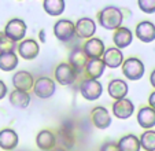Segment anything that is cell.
Returning <instances> with one entry per match:
<instances>
[{"mask_svg":"<svg viewBox=\"0 0 155 151\" xmlns=\"http://www.w3.org/2000/svg\"><path fill=\"white\" fill-rule=\"evenodd\" d=\"M18 66V56L15 52H4L0 54V70L11 72Z\"/></svg>","mask_w":155,"mask_h":151,"instance_id":"26","label":"cell"},{"mask_svg":"<svg viewBox=\"0 0 155 151\" xmlns=\"http://www.w3.org/2000/svg\"><path fill=\"white\" fill-rule=\"evenodd\" d=\"M120 151H140V142L136 135H125L117 143Z\"/></svg>","mask_w":155,"mask_h":151,"instance_id":"23","label":"cell"},{"mask_svg":"<svg viewBox=\"0 0 155 151\" xmlns=\"http://www.w3.org/2000/svg\"><path fill=\"white\" fill-rule=\"evenodd\" d=\"M6 95H7V85L0 80V100H2Z\"/></svg>","mask_w":155,"mask_h":151,"instance_id":"31","label":"cell"},{"mask_svg":"<svg viewBox=\"0 0 155 151\" xmlns=\"http://www.w3.org/2000/svg\"><path fill=\"white\" fill-rule=\"evenodd\" d=\"M36 144H37V147L43 151H51L55 148L56 137L51 131L44 129V131L38 132L37 136H36Z\"/></svg>","mask_w":155,"mask_h":151,"instance_id":"18","label":"cell"},{"mask_svg":"<svg viewBox=\"0 0 155 151\" xmlns=\"http://www.w3.org/2000/svg\"><path fill=\"white\" fill-rule=\"evenodd\" d=\"M139 142H140V147L146 151H155V131L150 129L143 132L139 137Z\"/></svg>","mask_w":155,"mask_h":151,"instance_id":"27","label":"cell"},{"mask_svg":"<svg viewBox=\"0 0 155 151\" xmlns=\"http://www.w3.org/2000/svg\"><path fill=\"white\" fill-rule=\"evenodd\" d=\"M28 26L25 21L19 19V18H12L7 22L6 28H4V37H7L8 40H11L12 43L17 41H22L26 35Z\"/></svg>","mask_w":155,"mask_h":151,"instance_id":"2","label":"cell"},{"mask_svg":"<svg viewBox=\"0 0 155 151\" xmlns=\"http://www.w3.org/2000/svg\"><path fill=\"white\" fill-rule=\"evenodd\" d=\"M51 151H68V150H64L63 147H55L54 150H51Z\"/></svg>","mask_w":155,"mask_h":151,"instance_id":"34","label":"cell"},{"mask_svg":"<svg viewBox=\"0 0 155 151\" xmlns=\"http://www.w3.org/2000/svg\"><path fill=\"white\" fill-rule=\"evenodd\" d=\"M128 91H129V87H128V84H126V81H124V80L115 79L108 82L107 92H108V95L111 96L113 99H115V100L125 99L126 95H128Z\"/></svg>","mask_w":155,"mask_h":151,"instance_id":"17","label":"cell"},{"mask_svg":"<svg viewBox=\"0 0 155 151\" xmlns=\"http://www.w3.org/2000/svg\"><path fill=\"white\" fill-rule=\"evenodd\" d=\"M102 61L104 62L106 67L110 69H117V67L122 66L124 63V54L121 49L118 48H107L102 56Z\"/></svg>","mask_w":155,"mask_h":151,"instance_id":"16","label":"cell"},{"mask_svg":"<svg viewBox=\"0 0 155 151\" xmlns=\"http://www.w3.org/2000/svg\"><path fill=\"white\" fill-rule=\"evenodd\" d=\"M97 21L100 26L108 30H117L122 26L124 22V14L118 7L115 6H107L97 14Z\"/></svg>","mask_w":155,"mask_h":151,"instance_id":"1","label":"cell"},{"mask_svg":"<svg viewBox=\"0 0 155 151\" xmlns=\"http://www.w3.org/2000/svg\"><path fill=\"white\" fill-rule=\"evenodd\" d=\"M10 103L17 109H26L30 103V95L28 92H22V91L14 89L10 93L8 98Z\"/></svg>","mask_w":155,"mask_h":151,"instance_id":"24","label":"cell"},{"mask_svg":"<svg viewBox=\"0 0 155 151\" xmlns=\"http://www.w3.org/2000/svg\"><path fill=\"white\" fill-rule=\"evenodd\" d=\"M139 8L146 14H154L155 12V0H139Z\"/></svg>","mask_w":155,"mask_h":151,"instance_id":"28","label":"cell"},{"mask_svg":"<svg viewBox=\"0 0 155 151\" xmlns=\"http://www.w3.org/2000/svg\"><path fill=\"white\" fill-rule=\"evenodd\" d=\"M106 65L102 59H91L85 66V73L91 80H97L104 73Z\"/></svg>","mask_w":155,"mask_h":151,"instance_id":"22","label":"cell"},{"mask_svg":"<svg viewBox=\"0 0 155 151\" xmlns=\"http://www.w3.org/2000/svg\"><path fill=\"white\" fill-rule=\"evenodd\" d=\"M113 114L120 119H126L133 114L135 110V105L130 99H121V100H115L113 103Z\"/></svg>","mask_w":155,"mask_h":151,"instance_id":"15","label":"cell"},{"mask_svg":"<svg viewBox=\"0 0 155 151\" xmlns=\"http://www.w3.org/2000/svg\"><path fill=\"white\" fill-rule=\"evenodd\" d=\"M18 52L24 59L32 61V59L37 58L38 52H40V45L33 39H26L18 44Z\"/></svg>","mask_w":155,"mask_h":151,"instance_id":"11","label":"cell"},{"mask_svg":"<svg viewBox=\"0 0 155 151\" xmlns=\"http://www.w3.org/2000/svg\"><path fill=\"white\" fill-rule=\"evenodd\" d=\"M43 7L48 15L51 17H58L64 11L66 3L63 0H45L43 3Z\"/></svg>","mask_w":155,"mask_h":151,"instance_id":"25","label":"cell"},{"mask_svg":"<svg viewBox=\"0 0 155 151\" xmlns=\"http://www.w3.org/2000/svg\"><path fill=\"white\" fill-rule=\"evenodd\" d=\"M137 122L143 129L150 131L155 126V110L150 106H144L137 111Z\"/></svg>","mask_w":155,"mask_h":151,"instance_id":"19","label":"cell"},{"mask_svg":"<svg viewBox=\"0 0 155 151\" xmlns=\"http://www.w3.org/2000/svg\"><path fill=\"white\" fill-rule=\"evenodd\" d=\"M14 49H15V43H12V41L8 40L7 37L0 39V54L14 52Z\"/></svg>","mask_w":155,"mask_h":151,"instance_id":"29","label":"cell"},{"mask_svg":"<svg viewBox=\"0 0 155 151\" xmlns=\"http://www.w3.org/2000/svg\"><path fill=\"white\" fill-rule=\"evenodd\" d=\"M33 91H35V95L40 99H50L56 91L55 81L48 77H40L35 81Z\"/></svg>","mask_w":155,"mask_h":151,"instance_id":"6","label":"cell"},{"mask_svg":"<svg viewBox=\"0 0 155 151\" xmlns=\"http://www.w3.org/2000/svg\"><path fill=\"white\" fill-rule=\"evenodd\" d=\"M80 92H81L82 98L87 99V100H96L102 96L103 87L97 80L87 79L80 85Z\"/></svg>","mask_w":155,"mask_h":151,"instance_id":"5","label":"cell"},{"mask_svg":"<svg viewBox=\"0 0 155 151\" xmlns=\"http://www.w3.org/2000/svg\"><path fill=\"white\" fill-rule=\"evenodd\" d=\"M146 67L144 63L139 58H128L122 63V74L128 80L132 81H137L144 76Z\"/></svg>","mask_w":155,"mask_h":151,"instance_id":"3","label":"cell"},{"mask_svg":"<svg viewBox=\"0 0 155 151\" xmlns=\"http://www.w3.org/2000/svg\"><path fill=\"white\" fill-rule=\"evenodd\" d=\"M150 82H151V85L155 88V69L152 70V73H151V76H150Z\"/></svg>","mask_w":155,"mask_h":151,"instance_id":"33","label":"cell"},{"mask_svg":"<svg viewBox=\"0 0 155 151\" xmlns=\"http://www.w3.org/2000/svg\"><path fill=\"white\" fill-rule=\"evenodd\" d=\"M91 119L97 129H107L111 125V116L107 109L102 107V106H97L92 110Z\"/></svg>","mask_w":155,"mask_h":151,"instance_id":"13","label":"cell"},{"mask_svg":"<svg viewBox=\"0 0 155 151\" xmlns=\"http://www.w3.org/2000/svg\"><path fill=\"white\" fill-rule=\"evenodd\" d=\"M135 35L143 43H152L155 40V25L151 21H141L136 25Z\"/></svg>","mask_w":155,"mask_h":151,"instance_id":"12","label":"cell"},{"mask_svg":"<svg viewBox=\"0 0 155 151\" xmlns=\"http://www.w3.org/2000/svg\"><path fill=\"white\" fill-rule=\"evenodd\" d=\"M148 105H150V107L155 110V91H154V92H151V95H150V98H148Z\"/></svg>","mask_w":155,"mask_h":151,"instance_id":"32","label":"cell"},{"mask_svg":"<svg viewBox=\"0 0 155 151\" xmlns=\"http://www.w3.org/2000/svg\"><path fill=\"white\" fill-rule=\"evenodd\" d=\"M76 36L80 39H92V36L96 33V23L91 18H80L76 23Z\"/></svg>","mask_w":155,"mask_h":151,"instance_id":"10","label":"cell"},{"mask_svg":"<svg viewBox=\"0 0 155 151\" xmlns=\"http://www.w3.org/2000/svg\"><path fill=\"white\" fill-rule=\"evenodd\" d=\"M54 35L59 41H63V43L71 41V39L76 36L74 22H71L69 19H59L54 25Z\"/></svg>","mask_w":155,"mask_h":151,"instance_id":"4","label":"cell"},{"mask_svg":"<svg viewBox=\"0 0 155 151\" xmlns=\"http://www.w3.org/2000/svg\"><path fill=\"white\" fill-rule=\"evenodd\" d=\"M100 151H120L118 144L114 142H106L100 146Z\"/></svg>","mask_w":155,"mask_h":151,"instance_id":"30","label":"cell"},{"mask_svg":"<svg viewBox=\"0 0 155 151\" xmlns=\"http://www.w3.org/2000/svg\"><path fill=\"white\" fill-rule=\"evenodd\" d=\"M18 146V135L14 129H2L0 131V148L6 151L14 150Z\"/></svg>","mask_w":155,"mask_h":151,"instance_id":"21","label":"cell"},{"mask_svg":"<svg viewBox=\"0 0 155 151\" xmlns=\"http://www.w3.org/2000/svg\"><path fill=\"white\" fill-rule=\"evenodd\" d=\"M55 79L61 85H71L77 80V72L69 63H61L55 69Z\"/></svg>","mask_w":155,"mask_h":151,"instance_id":"8","label":"cell"},{"mask_svg":"<svg viewBox=\"0 0 155 151\" xmlns=\"http://www.w3.org/2000/svg\"><path fill=\"white\" fill-rule=\"evenodd\" d=\"M82 51L85 52V55H87V58L89 61L91 59H102L103 54L106 51V47H104L103 40L92 37L82 45Z\"/></svg>","mask_w":155,"mask_h":151,"instance_id":"7","label":"cell"},{"mask_svg":"<svg viewBox=\"0 0 155 151\" xmlns=\"http://www.w3.org/2000/svg\"><path fill=\"white\" fill-rule=\"evenodd\" d=\"M88 61L89 59L87 58V55H85L81 47H74L70 51V54H69V65L76 70L77 74H80L82 70H85Z\"/></svg>","mask_w":155,"mask_h":151,"instance_id":"14","label":"cell"},{"mask_svg":"<svg viewBox=\"0 0 155 151\" xmlns=\"http://www.w3.org/2000/svg\"><path fill=\"white\" fill-rule=\"evenodd\" d=\"M132 40H133V33L130 32V29H128L125 26H121L113 35V41L115 44V48L118 49L126 48L128 45H130Z\"/></svg>","mask_w":155,"mask_h":151,"instance_id":"20","label":"cell"},{"mask_svg":"<svg viewBox=\"0 0 155 151\" xmlns=\"http://www.w3.org/2000/svg\"><path fill=\"white\" fill-rule=\"evenodd\" d=\"M12 85L15 87L17 91H22V92H28V91L33 89L35 85V79L26 70H21L17 72L12 76Z\"/></svg>","mask_w":155,"mask_h":151,"instance_id":"9","label":"cell"}]
</instances>
